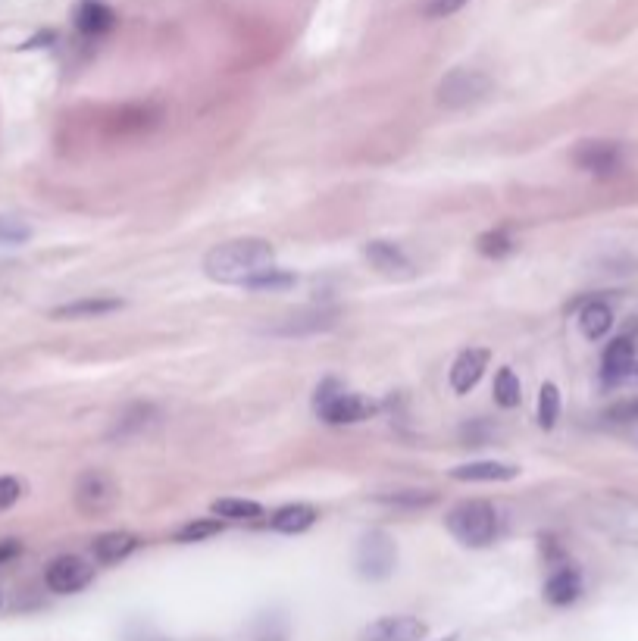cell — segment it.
Masks as SVG:
<instances>
[{
  "label": "cell",
  "mask_w": 638,
  "mask_h": 641,
  "mask_svg": "<svg viewBox=\"0 0 638 641\" xmlns=\"http://www.w3.org/2000/svg\"><path fill=\"white\" fill-rule=\"evenodd\" d=\"M560 419V388L554 382H545L538 391V426L554 429Z\"/></svg>",
  "instance_id": "obj_25"
},
{
  "label": "cell",
  "mask_w": 638,
  "mask_h": 641,
  "mask_svg": "<svg viewBox=\"0 0 638 641\" xmlns=\"http://www.w3.org/2000/svg\"><path fill=\"white\" fill-rule=\"evenodd\" d=\"M579 329L588 341H601L610 329H613V310L610 304L604 301H588L582 310H579Z\"/></svg>",
  "instance_id": "obj_20"
},
{
  "label": "cell",
  "mask_w": 638,
  "mask_h": 641,
  "mask_svg": "<svg viewBox=\"0 0 638 641\" xmlns=\"http://www.w3.org/2000/svg\"><path fill=\"white\" fill-rule=\"evenodd\" d=\"M119 501V488L104 470H85L76 479V507L88 516H101Z\"/></svg>",
  "instance_id": "obj_6"
},
{
  "label": "cell",
  "mask_w": 638,
  "mask_h": 641,
  "mask_svg": "<svg viewBox=\"0 0 638 641\" xmlns=\"http://www.w3.org/2000/svg\"><path fill=\"white\" fill-rule=\"evenodd\" d=\"M573 163L598 179L617 176L623 169V147L617 141H582L573 151Z\"/></svg>",
  "instance_id": "obj_8"
},
{
  "label": "cell",
  "mask_w": 638,
  "mask_h": 641,
  "mask_svg": "<svg viewBox=\"0 0 638 641\" xmlns=\"http://www.w3.org/2000/svg\"><path fill=\"white\" fill-rule=\"evenodd\" d=\"M316 520H319L316 507H310V504H285V507H279L273 513L269 526H273L276 532H282V535H301V532L313 529Z\"/></svg>",
  "instance_id": "obj_17"
},
{
  "label": "cell",
  "mask_w": 638,
  "mask_h": 641,
  "mask_svg": "<svg viewBox=\"0 0 638 641\" xmlns=\"http://www.w3.org/2000/svg\"><path fill=\"white\" fill-rule=\"evenodd\" d=\"M492 91V79L485 76L482 69H466V66H457L451 69L445 79L438 82V104L448 107V110H460V107H470L476 101Z\"/></svg>",
  "instance_id": "obj_5"
},
{
  "label": "cell",
  "mask_w": 638,
  "mask_h": 641,
  "mask_svg": "<svg viewBox=\"0 0 638 641\" xmlns=\"http://www.w3.org/2000/svg\"><path fill=\"white\" fill-rule=\"evenodd\" d=\"M138 551V538L132 532H104L91 541V554L97 563H119Z\"/></svg>",
  "instance_id": "obj_16"
},
{
  "label": "cell",
  "mask_w": 638,
  "mask_h": 641,
  "mask_svg": "<svg viewBox=\"0 0 638 641\" xmlns=\"http://www.w3.org/2000/svg\"><path fill=\"white\" fill-rule=\"evenodd\" d=\"M310 319H313V323H307V329H310V332H316V329H329V326L335 323V310H329V313H310ZM279 332H285V335H298V332H304V329H301V319H294V316H291V323H285Z\"/></svg>",
  "instance_id": "obj_30"
},
{
  "label": "cell",
  "mask_w": 638,
  "mask_h": 641,
  "mask_svg": "<svg viewBox=\"0 0 638 641\" xmlns=\"http://www.w3.org/2000/svg\"><path fill=\"white\" fill-rule=\"evenodd\" d=\"M470 0H429V4L423 7V16L426 19H448L454 13H460Z\"/></svg>",
  "instance_id": "obj_31"
},
{
  "label": "cell",
  "mask_w": 638,
  "mask_h": 641,
  "mask_svg": "<svg viewBox=\"0 0 638 641\" xmlns=\"http://www.w3.org/2000/svg\"><path fill=\"white\" fill-rule=\"evenodd\" d=\"M426 623L416 616H382L363 629L360 641H423Z\"/></svg>",
  "instance_id": "obj_10"
},
{
  "label": "cell",
  "mask_w": 638,
  "mask_h": 641,
  "mask_svg": "<svg viewBox=\"0 0 638 641\" xmlns=\"http://www.w3.org/2000/svg\"><path fill=\"white\" fill-rule=\"evenodd\" d=\"M213 513L223 516V520H257L263 507L257 501H244V498H219L213 501Z\"/></svg>",
  "instance_id": "obj_24"
},
{
  "label": "cell",
  "mask_w": 638,
  "mask_h": 641,
  "mask_svg": "<svg viewBox=\"0 0 638 641\" xmlns=\"http://www.w3.org/2000/svg\"><path fill=\"white\" fill-rule=\"evenodd\" d=\"M448 476L457 482H513L520 476V466L504 460H473L454 466V470H448Z\"/></svg>",
  "instance_id": "obj_12"
},
{
  "label": "cell",
  "mask_w": 638,
  "mask_h": 641,
  "mask_svg": "<svg viewBox=\"0 0 638 641\" xmlns=\"http://www.w3.org/2000/svg\"><path fill=\"white\" fill-rule=\"evenodd\" d=\"M376 404L366 401L363 394L348 391L338 379H326L313 394V413L329 426H357L376 416Z\"/></svg>",
  "instance_id": "obj_3"
},
{
  "label": "cell",
  "mask_w": 638,
  "mask_h": 641,
  "mask_svg": "<svg viewBox=\"0 0 638 641\" xmlns=\"http://www.w3.org/2000/svg\"><path fill=\"white\" fill-rule=\"evenodd\" d=\"M445 641H457V635H451V638H445Z\"/></svg>",
  "instance_id": "obj_37"
},
{
  "label": "cell",
  "mask_w": 638,
  "mask_h": 641,
  "mask_svg": "<svg viewBox=\"0 0 638 641\" xmlns=\"http://www.w3.org/2000/svg\"><path fill=\"white\" fill-rule=\"evenodd\" d=\"M476 248H479L482 257L504 260V257H510L513 251H517V241H513V235H510L507 229H492V232L479 235Z\"/></svg>",
  "instance_id": "obj_23"
},
{
  "label": "cell",
  "mask_w": 638,
  "mask_h": 641,
  "mask_svg": "<svg viewBox=\"0 0 638 641\" xmlns=\"http://www.w3.org/2000/svg\"><path fill=\"white\" fill-rule=\"evenodd\" d=\"M445 526L463 548L482 551L488 545H495V538L501 535V516L495 504L473 498V501L454 504L445 516Z\"/></svg>",
  "instance_id": "obj_2"
},
{
  "label": "cell",
  "mask_w": 638,
  "mask_h": 641,
  "mask_svg": "<svg viewBox=\"0 0 638 641\" xmlns=\"http://www.w3.org/2000/svg\"><path fill=\"white\" fill-rule=\"evenodd\" d=\"M269 266H276V248L266 238H235L204 257V276L219 285H248Z\"/></svg>",
  "instance_id": "obj_1"
},
{
  "label": "cell",
  "mask_w": 638,
  "mask_h": 641,
  "mask_svg": "<svg viewBox=\"0 0 638 641\" xmlns=\"http://www.w3.org/2000/svg\"><path fill=\"white\" fill-rule=\"evenodd\" d=\"M91 579H94V566L76 554L57 557L47 563V570H44V582L54 595H76V591L91 585Z\"/></svg>",
  "instance_id": "obj_7"
},
{
  "label": "cell",
  "mask_w": 638,
  "mask_h": 641,
  "mask_svg": "<svg viewBox=\"0 0 638 641\" xmlns=\"http://www.w3.org/2000/svg\"><path fill=\"white\" fill-rule=\"evenodd\" d=\"M29 238H32V226L26 219L0 213V244H4V248H19V244H26Z\"/></svg>",
  "instance_id": "obj_26"
},
{
  "label": "cell",
  "mask_w": 638,
  "mask_h": 641,
  "mask_svg": "<svg viewBox=\"0 0 638 641\" xmlns=\"http://www.w3.org/2000/svg\"><path fill=\"white\" fill-rule=\"evenodd\" d=\"M498 438V429L488 419H470L466 426H460V441L470 448H485Z\"/></svg>",
  "instance_id": "obj_28"
},
{
  "label": "cell",
  "mask_w": 638,
  "mask_h": 641,
  "mask_svg": "<svg viewBox=\"0 0 638 641\" xmlns=\"http://www.w3.org/2000/svg\"><path fill=\"white\" fill-rule=\"evenodd\" d=\"M520 401H523V385H520L517 373H513L510 366H501L495 376V404L504 410H513V407H520Z\"/></svg>",
  "instance_id": "obj_22"
},
{
  "label": "cell",
  "mask_w": 638,
  "mask_h": 641,
  "mask_svg": "<svg viewBox=\"0 0 638 641\" xmlns=\"http://www.w3.org/2000/svg\"><path fill=\"white\" fill-rule=\"evenodd\" d=\"M376 501L395 510H423L435 504V495L420 488H401V491H382V495H376Z\"/></svg>",
  "instance_id": "obj_21"
},
{
  "label": "cell",
  "mask_w": 638,
  "mask_h": 641,
  "mask_svg": "<svg viewBox=\"0 0 638 641\" xmlns=\"http://www.w3.org/2000/svg\"><path fill=\"white\" fill-rule=\"evenodd\" d=\"M113 26H116V13L107 4H101V0H85L76 10V29L82 35L97 38V35H107Z\"/></svg>",
  "instance_id": "obj_18"
},
{
  "label": "cell",
  "mask_w": 638,
  "mask_h": 641,
  "mask_svg": "<svg viewBox=\"0 0 638 641\" xmlns=\"http://www.w3.org/2000/svg\"><path fill=\"white\" fill-rule=\"evenodd\" d=\"M291 285H294L291 273H285V269H279V266H269V269H263L260 276H254L244 288H251V291H285Z\"/></svg>",
  "instance_id": "obj_29"
},
{
  "label": "cell",
  "mask_w": 638,
  "mask_h": 641,
  "mask_svg": "<svg viewBox=\"0 0 638 641\" xmlns=\"http://www.w3.org/2000/svg\"><path fill=\"white\" fill-rule=\"evenodd\" d=\"M226 529V520L219 516V520H191L185 523L179 532H176V541H185V545H194V541H207L213 535H219Z\"/></svg>",
  "instance_id": "obj_27"
},
{
  "label": "cell",
  "mask_w": 638,
  "mask_h": 641,
  "mask_svg": "<svg viewBox=\"0 0 638 641\" xmlns=\"http://www.w3.org/2000/svg\"><path fill=\"white\" fill-rule=\"evenodd\" d=\"M488 360H492V354H488L485 348L460 351V357L451 366V391L454 394H470L482 382L485 369H488Z\"/></svg>",
  "instance_id": "obj_11"
},
{
  "label": "cell",
  "mask_w": 638,
  "mask_h": 641,
  "mask_svg": "<svg viewBox=\"0 0 638 641\" xmlns=\"http://www.w3.org/2000/svg\"><path fill=\"white\" fill-rule=\"evenodd\" d=\"M582 595V573L576 566H557L545 582V601L554 607H570Z\"/></svg>",
  "instance_id": "obj_14"
},
{
  "label": "cell",
  "mask_w": 638,
  "mask_h": 641,
  "mask_svg": "<svg viewBox=\"0 0 638 641\" xmlns=\"http://www.w3.org/2000/svg\"><path fill=\"white\" fill-rule=\"evenodd\" d=\"M363 257L370 260L373 269H379L382 276L388 279H410L413 276V263L410 257L401 251V244L385 241V238H373L363 244Z\"/></svg>",
  "instance_id": "obj_9"
},
{
  "label": "cell",
  "mask_w": 638,
  "mask_h": 641,
  "mask_svg": "<svg viewBox=\"0 0 638 641\" xmlns=\"http://www.w3.org/2000/svg\"><path fill=\"white\" fill-rule=\"evenodd\" d=\"M22 554V541L16 538H7V541H0V563H10L13 557Z\"/></svg>",
  "instance_id": "obj_34"
},
{
  "label": "cell",
  "mask_w": 638,
  "mask_h": 641,
  "mask_svg": "<svg viewBox=\"0 0 638 641\" xmlns=\"http://www.w3.org/2000/svg\"><path fill=\"white\" fill-rule=\"evenodd\" d=\"M157 423V410L151 404H129L116 416V423L110 429V438L113 441H129V438H138L141 432H147Z\"/></svg>",
  "instance_id": "obj_15"
},
{
  "label": "cell",
  "mask_w": 638,
  "mask_h": 641,
  "mask_svg": "<svg viewBox=\"0 0 638 641\" xmlns=\"http://www.w3.org/2000/svg\"><path fill=\"white\" fill-rule=\"evenodd\" d=\"M147 126H154V122H147V110L144 107H132V110H122L119 113V132H126V129H147Z\"/></svg>",
  "instance_id": "obj_33"
},
{
  "label": "cell",
  "mask_w": 638,
  "mask_h": 641,
  "mask_svg": "<svg viewBox=\"0 0 638 641\" xmlns=\"http://www.w3.org/2000/svg\"><path fill=\"white\" fill-rule=\"evenodd\" d=\"M22 498V482L16 476H0V510H10Z\"/></svg>",
  "instance_id": "obj_32"
},
{
  "label": "cell",
  "mask_w": 638,
  "mask_h": 641,
  "mask_svg": "<svg viewBox=\"0 0 638 641\" xmlns=\"http://www.w3.org/2000/svg\"><path fill=\"white\" fill-rule=\"evenodd\" d=\"M629 379H635V382H638V363L632 366V373H629Z\"/></svg>",
  "instance_id": "obj_36"
},
{
  "label": "cell",
  "mask_w": 638,
  "mask_h": 641,
  "mask_svg": "<svg viewBox=\"0 0 638 641\" xmlns=\"http://www.w3.org/2000/svg\"><path fill=\"white\" fill-rule=\"evenodd\" d=\"M119 298H82V301H72V304H63L57 310H51L54 319H97V316H107V313H116L122 310Z\"/></svg>",
  "instance_id": "obj_19"
},
{
  "label": "cell",
  "mask_w": 638,
  "mask_h": 641,
  "mask_svg": "<svg viewBox=\"0 0 638 641\" xmlns=\"http://www.w3.org/2000/svg\"><path fill=\"white\" fill-rule=\"evenodd\" d=\"M610 416H617V419H638V401H629V404L613 407Z\"/></svg>",
  "instance_id": "obj_35"
},
{
  "label": "cell",
  "mask_w": 638,
  "mask_h": 641,
  "mask_svg": "<svg viewBox=\"0 0 638 641\" xmlns=\"http://www.w3.org/2000/svg\"><path fill=\"white\" fill-rule=\"evenodd\" d=\"M635 366V344L632 338H617L607 344V351L601 357V376L607 385H617V382H626L629 373Z\"/></svg>",
  "instance_id": "obj_13"
},
{
  "label": "cell",
  "mask_w": 638,
  "mask_h": 641,
  "mask_svg": "<svg viewBox=\"0 0 638 641\" xmlns=\"http://www.w3.org/2000/svg\"><path fill=\"white\" fill-rule=\"evenodd\" d=\"M357 576L366 582H385L398 566V545L395 538L382 529H373L360 538L357 554H354Z\"/></svg>",
  "instance_id": "obj_4"
}]
</instances>
